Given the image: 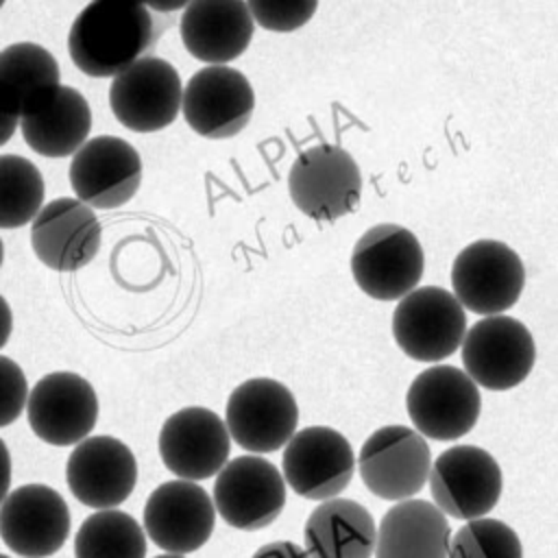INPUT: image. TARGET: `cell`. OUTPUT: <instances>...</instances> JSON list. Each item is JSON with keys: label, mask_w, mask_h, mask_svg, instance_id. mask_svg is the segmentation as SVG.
Returning a JSON list of instances; mask_svg holds the SVG:
<instances>
[{"label": "cell", "mask_w": 558, "mask_h": 558, "mask_svg": "<svg viewBox=\"0 0 558 558\" xmlns=\"http://www.w3.org/2000/svg\"><path fill=\"white\" fill-rule=\"evenodd\" d=\"M355 464V453L338 429L312 425L299 429L286 445L281 473L299 497L327 501L349 486Z\"/></svg>", "instance_id": "cell-12"}, {"label": "cell", "mask_w": 558, "mask_h": 558, "mask_svg": "<svg viewBox=\"0 0 558 558\" xmlns=\"http://www.w3.org/2000/svg\"><path fill=\"white\" fill-rule=\"evenodd\" d=\"M41 172L22 155L0 157V227L15 229L35 220L44 209Z\"/></svg>", "instance_id": "cell-28"}, {"label": "cell", "mask_w": 558, "mask_h": 558, "mask_svg": "<svg viewBox=\"0 0 558 558\" xmlns=\"http://www.w3.org/2000/svg\"><path fill=\"white\" fill-rule=\"evenodd\" d=\"M214 499L196 482H163L146 499V536L166 554L185 556L201 549L214 534Z\"/></svg>", "instance_id": "cell-14"}, {"label": "cell", "mask_w": 558, "mask_h": 558, "mask_svg": "<svg viewBox=\"0 0 558 558\" xmlns=\"http://www.w3.org/2000/svg\"><path fill=\"white\" fill-rule=\"evenodd\" d=\"M28 425L37 438L54 447L78 445L89 438L98 418V397L78 373H48L31 390Z\"/></svg>", "instance_id": "cell-16"}, {"label": "cell", "mask_w": 558, "mask_h": 558, "mask_svg": "<svg viewBox=\"0 0 558 558\" xmlns=\"http://www.w3.org/2000/svg\"><path fill=\"white\" fill-rule=\"evenodd\" d=\"M68 177L78 201L96 209H113L137 192L142 159L122 137L98 135L72 157Z\"/></svg>", "instance_id": "cell-19"}, {"label": "cell", "mask_w": 558, "mask_h": 558, "mask_svg": "<svg viewBox=\"0 0 558 558\" xmlns=\"http://www.w3.org/2000/svg\"><path fill=\"white\" fill-rule=\"evenodd\" d=\"M432 451L416 429L384 425L375 429L357 453V471L366 488L388 501L412 499L432 475Z\"/></svg>", "instance_id": "cell-6"}, {"label": "cell", "mask_w": 558, "mask_h": 558, "mask_svg": "<svg viewBox=\"0 0 558 558\" xmlns=\"http://www.w3.org/2000/svg\"><path fill=\"white\" fill-rule=\"evenodd\" d=\"M255 94L248 78L229 65H207L183 89V118L209 140L238 135L251 120Z\"/></svg>", "instance_id": "cell-18"}, {"label": "cell", "mask_w": 558, "mask_h": 558, "mask_svg": "<svg viewBox=\"0 0 558 558\" xmlns=\"http://www.w3.org/2000/svg\"><path fill=\"white\" fill-rule=\"evenodd\" d=\"M177 68L161 57H142L118 74L109 87V107L120 124L135 133H153L174 122L183 107Z\"/></svg>", "instance_id": "cell-11"}, {"label": "cell", "mask_w": 558, "mask_h": 558, "mask_svg": "<svg viewBox=\"0 0 558 558\" xmlns=\"http://www.w3.org/2000/svg\"><path fill=\"white\" fill-rule=\"evenodd\" d=\"M231 438L251 453H270L286 447L296 434L299 405L288 386L270 377L238 384L225 408Z\"/></svg>", "instance_id": "cell-8"}, {"label": "cell", "mask_w": 558, "mask_h": 558, "mask_svg": "<svg viewBox=\"0 0 558 558\" xmlns=\"http://www.w3.org/2000/svg\"><path fill=\"white\" fill-rule=\"evenodd\" d=\"M288 190L305 216L333 222L355 211L362 196V174L349 150L336 144H316L292 161Z\"/></svg>", "instance_id": "cell-2"}, {"label": "cell", "mask_w": 558, "mask_h": 558, "mask_svg": "<svg viewBox=\"0 0 558 558\" xmlns=\"http://www.w3.org/2000/svg\"><path fill=\"white\" fill-rule=\"evenodd\" d=\"M248 9L253 20L262 28L275 31V33H290L310 22V17L318 9V2L316 0H292V2L251 0Z\"/></svg>", "instance_id": "cell-30"}, {"label": "cell", "mask_w": 558, "mask_h": 558, "mask_svg": "<svg viewBox=\"0 0 558 558\" xmlns=\"http://www.w3.org/2000/svg\"><path fill=\"white\" fill-rule=\"evenodd\" d=\"M425 255L412 231L384 222L364 231L351 253L357 288L377 301H401L418 288Z\"/></svg>", "instance_id": "cell-3"}, {"label": "cell", "mask_w": 558, "mask_h": 558, "mask_svg": "<svg viewBox=\"0 0 558 558\" xmlns=\"http://www.w3.org/2000/svg\"><path fill=\"white\" fill-rule=\"evenodd\" d=\"M451 286L464 310L499 316L519 301L525 286V268L508 244L475 240L456 255Z\"/></svg>", "instance_id": "cell-7"}, {"label": "cell", "mask_w": 558, "mask_h": 558, "mask_svg": "<svg viewBox=\"0 0 558 558\" xmlns=\"http://www.w3.org/2000/svg\"><path fill=\"white\" fill-rule=\"evenodd\" d=\"M153 37V17L144 4L96 0L74 17L68 50L83 74L116 78L142 59Z\"/></svg>", "instance_id": "cell-1"}, {"label": "cell", "mask_w": 558, "mask_h": 558, "mask_svg": "<svg viewBox=\"0 0 558 558\" xmlns=\"http://www.w3.org/2000/svg\"><path fill=\"white\" fill-rule=\"evenodd\" d=\"M155 558H183V556H177V554H159Z\"/></svg>", "instance_id": "cell-33"}, {"label": "cell", "mask_w": 558, "mask_h": 558, "mask_svg": "<svg viewBox=\"0 0 558 558\" xmlns=\"http://www.w3.org/2000/svg\"><path fill=\"white\" fill-rule=\"evenodd\" d=\"M231 434L227 423L207 408H183L170 414L159 432V456L179 480H207L229 462Z\"/></svg>", "instance_id": "cell-15"}, {"label": "cell", "mask_w": 558, "mask_h": 558, "mask_svg": "<svg viewBox=\"0 0 558 558\" xmlns=\"http://www.w3.org/2000/svg\"><path fill=\"white\" fill-rule=\"evenodd\" d=\"M214 506L225 523L255 532L270 525L286 506V477L262 456H240L216 475Z\"/></svg>", "instance_id": "cell-13"}, {"label": "cell", "mask_w": 558, "mask_h": 558, "mask_svg": "<svg viewBox=\"0 0 558 558\" xmlns=\"http://www.w3.org/2000/svg\"><path fill=\"white\" fill-rule=\"evenodd\" d=\"M0 558H9V556H0Z\"/></svg>", "instance_id": "cell-34"}, {"label": "cell", "mask_w": 558, "mask_h": 558, "mask_svg": "<svg viewBox=\"0 0 558 558\" xmlns=\"http://www.w3.org/2000/svg\"><path fill=\"white\" fill-rule=\"evenodd\" d=\"M451 527L427 499L397 501L377 530L375 558H449Z\"/></svg>", "instance_id": "cell-26"}, {"label": "cell", "mask_w": 558, "mask_h": 558, "mask_svg": "<svg viewBox=\"0 0 558 558\" xmlns=\"http://www.w3.org/2000/svg\"><path fill=\"white\" fill-rule=\"evenodd\" d=\"M59 63L44 46L11 44L0 52V120L4 144L15 124L61 85Z\"/></svg>", "instance_id": "cell-23"}, {"label": "cell", "mask_w": 558, "mask_h": 558, "mask_svg": "<svg viewBox=\"0 0 558 558\" xmlns=\"http://www.w3.org/2000/svg\"><path fill=\"white\" fill-rule=\"evenodd\" d=\"M466 314L453 292L423 286L403 296L392 312L397 347L416 362H440L462 347Z\"/></svg>", "instance_id": "cell-5"}, {"label": "cell", "mask_w": 558, "mask_h": 558, "mask_svg": "<svg viewBox=\"0 0 558 558\" xmlns=\"http://www.w3.org/2000/svg\"><path fill=\"white\" fill-rule=\"evenodd\" d=\"M251 558H312L305 547H299L292 541H275L266 543Z\"/></svg>", "instance_id": "cell-32"}, {"label": "cell", "mask_w": 558, "mask_h": 558, "mask_svg": "<svg viewBox=\"0 0 558 558\" xmlns=\"http://www.w3.org/2000/svg\"><path fill=\"white\" fill-rule=\"evenodd\" d=\"M504 477L497 460L482 447L456 445L445 449L429 475L434 504L462 521L484 519L499 501Z\"/></svg>", "instance_id": "cell-10"}, {"label": "cell", "mask_w": 558, "mask_h": 558, "mask_svg": "<svg viewBox=\"0 0 558 558\" xmlns=\"http://www.w3.org/2000/svg\"><path fill=\"white\" fill-rule=\"evenodd\" d=\"M70 493L89 508L113 510L135 488L137 462L133 451L113 436H89L65 462Z\"/></svg>", "instance_id": "cell-20"}, {"label": "cell", "mask_w": 558, "mask_h": 558, "mask_svg": "<svg viewBox=\"0 0 558 558\" xmlns=\"http://www.w3.org/2000/svg\"><path fill=\"white\" fill-rule=\"evenodd\" d=\"M405 410L421 436L456 440L469 434L482 410L477 384L466 371L440 364L418 373L405 395Z\"/></svg>", "instance_id": "cell-4"}, {"label": "cell", "mask_w": 558, "mask_h": 558, "mask_svg": "<svg viewBox=\"0 0 558 558\" xmlns=\"http://www.w3.org/2000/svg\"><path fill=\"white\" fill-rule=\"evenodd\" d=\"M253 15L248 2L196 0L181 13V41L185 50L209 65H227L251 44Z\"/></svg>", "instance_id": "cell-22"}, {"label": "cell", "mask_w": 558, "mask_h": 558, "mask_svg": "<svg viewBox=\"0 0 558 558\" xmlns=\"http://www.w3.org/2000/svg\"><path fill=\"white\" fill-rule=\"evenodd\" d=\"M377 525L355 499L320 501L303 525V543L312 558H375Z\"/></svg>", "instance_id": "cell-25"}, {"label": "cell", "mask_w": 558, "mask_h": 558, "mask_svg": "<svg viewBox=\"0 0 558 558\" xmlns=\"http://www.w3.org/2000/svg\"><path fill=\"white\" fill-rule=\"evenodd\" d=\"M74 558H146V530L129 512L98 510L76 530Z\"/></svg>", "instance_id": "cell-27"}, {"label": "cell", "mask_w": 558, "mask_h": 558, "mask_svg": "<svg viewBox=\"0 0 558 558\" xmlns=\"http://www.w3.org/2000/svg\"><path fill=\"white\" fill-rule=\"evenodd\" d=\"M20 129L24 142L37 155L70 157L89 142L92 109L78 89L59 85L33 111L22 116Z\"/></svg>", "instance_id": "cell-24"}, {"label": "cell", "mask_w": 558, "mask_h": 558, "mask_svg": "<svg viewBox=\"0 0 558 558\" xmlns=\"http://www.w3.org/2000/svg\"><path fill=\"white\" fill-rule=\"evenodd\" d=\"M0 373H2V416H0V425H9L13 423L24 405H28V384L26 377L22 373V368L7 355H0Z\"/></svg>", "instance_id": "cell-31"}, {"label": "cell", "mask_w": 558, "mask_h": 558, "mask_svg": "<svg viewBox=\"0 0 558 558\" xmlns=\"http://www.w3.org/2000/svg\"><path fill=\"white\" fill-rule=\"evenodd\" d=\"M449 558H523L519 534L499 519L464 523L451 538Z\"/></svg>", "instance_id": "cell-29"}, {"label": "cell", "mask_w": 558, "mask_h": 558, "mask_svg": "<svg viewBox=\"0 0 558 558\" xmlns=\"http://www.w3.org/2000/svg\"><path fill=\"white\" fill-rule=\"evenodd\" d=\"M536 362L530 329L510 316H486L471 325L462 342L466 375L486 390H510L525 381Z\"/></svg>", "instance_id": "cell-9"}, {"label": "cell", "mask_w": 558, "mask_h": 558, "mask_svg": "<svg viewBox=\"0 0 558 558\" xmlns=\"http://www.w3.org/2000/svg\"><path fill=\"white\" fill-rule=\"evenodd\" d=\"M0 534L4 545L17 556L48 558L68 541L70 508L46 484L17 486L2 501Z\"/></svg>", "instance_id": "cell-17"}, {"label": "cell", "mask_w": 558, "mask_h": 558, "mask_svg": "<svg viewBox=\"0 0 558 558\" xmlns=\"http://www.w3.org/2000/svg\"><path fill=\"white\" fill-rule=\"evenodd\" d=\"M102 229L89 205L78 198H54L31 227V246L39 262L59 272L87 266L100 248Z\"/></svg>", "instance_id": "cell-21"}]
</instances>
